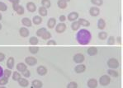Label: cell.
Here are the masks:
<instances>
[{
    "label": "cell",
    "mask_w": 123,
    "mask_h": 88,
    "mask_svg": "<svg viewBox=\"0 0 123 88\" xmlns=\"http://www.w3.org/2000/svg\"><path fill=\"white\" fill-rule=\"evenodd\" d=\"M76 40L81 45H86L90 43L92 40V35L90 31L86 29H81L76 35Z\"/></svg>",
    "instance_id": "1"
},
{
    "label": "cell",
    "mask_w": 123,
    "mask_h": 88,
    "mask_svg": "<svg viewBox=\"0 0 123 88\" xmlns=\"http://www.w3.org/2000/svg\"><path fill=\"white\" fill-rule=\"evenodd\" d=\"M107 66L109 67L110 69H116L119 67V62L117 59L111 58L107 61Z\"/></svg>",
    "instance_id": "2"
},
{
    "label": "cell",
    "mask_w": 123,
    "mask_h": 88,
    "mask_svg": "<svg viewBox=\"0 0 123 88\" xmlns=\"http://www.w3.org/2000/svg\"><path fill=\"white\" fill-rule=\"evenodd\" d=\"M111 82V77L108 75H103L100 77L99 79V83L101 84L103 87H106Z\"/></svg>",
    "instance_id": "3"
},
{
    "label": "cell",
    "mask_w": 123,
    "mask_h": 88,
    "mask_svg": "<svg viewBox=\"0 0 123 88\" xmlns=\"http://www.w3.org/2000/svg\"><path fill=\"white\" fill-rule=\"evenodd\" d=\"M74 62L76 63H82L85 60V57L82 54H76L73 58Z\"/></svg>",
    "instance_id": "4"
},
{
    "label": "cell",
    "mask_w": 123,
    "mask_h": 88,
    "mask_svg": "<svg viewBox=\"0 0 123 88\" xmlns=\"http://www.w3.org/2000/svg\"><path fill=\"white\" fill-rule=\"evenodd\" d=\"M12 8L18 15H22L25 12V9L22 6L19 4H12Z\"/></svg>",
    "instance_id": "5"
},
{
    "label": "cell",
    "mask_w": 123,
    "mask_h": 88,
    "mask_svg": "<svg viewBox=\"0 0 123 88\" xmlns=\"http://www.w3.org/2000/svg\"><path fill=\"white\" fill-rule=\"evenodd\" d=\"M25 63L26 64L29 65V66H34L37 63V60L36 58L31 57V56H28L25 59Z\"/></svg>",
    "instance_id": "6"
},
{
    "label": "cell",
    "mask_w": 123,
    "mask_h": 88,
    "mask_svg": "<svg viewBox=\"0 0 123 88\" xmlns=\"http://www.w3.org/2000/svg\"><path fill=\"white\" fill-rule=\"evenodd\" d=\"M66 30V25L64 22H60V23L57 24L55 27V31L57 33H63Z\"/></svg>",
    "instance_id": "7"
},
{
    "label": "cell",
    "mask_w": 123,
    "mask_h": 88,
    "mask_svg": "<svg viewBox=\"0 0 123 88\" xmlns=\"http://www.w3.org/2000/svg\"><path fill=\"white\" fill-rule=\"evenodd\" d=\"M98 85V82L94 78H91L88 81V87L89 88H97Z\"/></svg>",
    "instance_id": "8"
},
{
    "label": "cell",
    "mask_w": 123,
    "mask_h": 88,
    "mask_svg": "<svg viewBox=\"0 0 123 88\" xmlns=\"http://www.w3.org/2000/svg\"><path fill=\"white\" fill-rule=\"evenodd\" d=\"M67 18L69 22H74V21L77 20V18H79V13L76 12H72L68 15Z\"/></svg>",
    "instance_id": "9"
},
{
    "label": "cell",
    "mask_w": 123,
    "mask_h": 88,
    "mask_svg": "<svg viewBox=\"0 0 123 88\" xmlns=\"http://www.w3.org/2000/svg\"><path fill=\"white\" fill-rule=\"evenodd\" d=\"M86 70V66L84 64H79L74 68V71L76 73H82Z\"/></svg>",
    "instance_id": "10"
},
{
    "label": "cell",
    "mask_w": 123,
    "mask_h": 88,
    "mask_svg": "<svg viewBox=\"0 0 123 88\" xmlns=\"http://www.w3.org/2000/svg\"><path fill=\"white\" fill-rule=\"evenodd\" d=\"M100 13V10L99 8L97 7H92L89 9V14L92 16H97Z\"/></svg>",
    "instance_id": "11"
},
{
    "label": "cell",
    "mask_w": 123,
    "mask_h": 88,
    "mask_svg": "<svg viewBox=\"0 0 123 88\" xmlns=\"http://www.w3.org/2000/svg\"><path fill=\"white\" fill-rule=\"evenodd\" d=\"M26 9L30 12H34L37 10V6H36V4L32 3V2H29V3H26Z\"/></svg>",
    "instance_id": "12"
},
{
    "label": "cell",
    "mask_w": 123,
    "mask_h": 88,
    "mask_svg": "<svg viewBox=\"0 0 123 88\" xmlns=\"http://www.w3.org/2000/svg\"><path fill=\"white\" fill-rule=\"evenodd\" d=\"M29 31H28V29L25 27H21L20 30H19V34L22 37H27L28 35H29Z\"/></svg>",
    "instance_id": "13"
},
{
    "label": "cell",
    "mask_w": 123,
    "mask_h": 88,
    "mask_svg": "<svg viewBox=\"0 0 123 88\" xmlns=\"http://www.w3.org/2000/svg\"><path fill=\"white\" fill-rule=\"evenodd\" d=\"M22 23L25 27H31L32 26V22L28 17H24L22 19Z\"/></svg>",
    "instance_id": "14"
},
{
    "label": "cell",
    "mask_w": 123,
    "mask_h": 88,
    "mask_svg": "<svg viewBox=\"0 0 123 88\" xmlns=\"http://www.w3.org/2000/svg\"><path fill=\"white\" fill-rule=\"evenodd\" d=\"M37 73H38L40 76H45V74L47 73V68L44 66H39L37 69Z\"/></svg>",
    "instance_id": "15"
},
{
    "label": "cell",
    "mask_w": 123,
    "mask_h": 88,
    "mask_svg": "<svg viewBox=\"0 0 123 88\" xmlns=\"http://www.w3.org/2000/svg\"><path fill=\"white\" fill-rule=\"evenodd\" d=\"M26 69H27V66L24 63H19L17 65V71L19 72H22L23 71H25Z\"/></svg>",
    "instance_id": "16"
},
{
    "label": "cell",
    "mask_w": 123,
    "mask_h": 88,
    "mask_svg": "<svg viewBox=\"0 0 123 88\" xmlns=\"http://www.w3.org/2000/svg\"><path fill=\"white\" fill-rule=\"evenodd\" d=\"M18 83H19V85L22 87H28V85H29L28 80L24 77H21L20 79L18 80Z\"/></svg>",
    "instance_id": "17"
},
{
    "label": "cell",
    "mask_w": 123,
    "mask_h": 88,
    "mask_svg": "<svg viewBox=\"0 0 123 88\" xmlns=\"http://www.w3.org/2000/svg\"><path fill=\"white\" fill-rule=\"evenodd\" d=\"M55 25H56V20H55V18H54V17L50 18V19L48 20V22H47V27L50 28V29L54 28Z\"/></svg>",
    "instance_id": "18"
},
{
    "label": "cell",
    "mask_w": 123,
    "mask_h": 88,
    "mask_svg": "<svg viewBox=\"0 0 123 88\" xmlns=\"http://www.w3.org/2000/svg\"><path fill=\"white\" fill-rule=\"evenodd\" d=\"M31 85H32V88H41L43 87V83L40 80H34L31 82Z\"/></svg>",
    "instance_id": "19"
},
{
    "label": "cell",
    "mask_w": 123,
    "mask_h": 88,
    "mask_svg": "<svg viewBox=\"0 0 123 88\" xmlns=\"http://www.w3.org/2000/svg\"><path fill=\"white\" fill-rule=\"evenodd\" d=\"M88 54L90 56H94L98 53V50L96 47H90L88 49Z\"/></svg>",
    "instance_id": "20"
},
{
    "label": "cell",
    "mask_w": 123,
    "mask_h": 88,
    "mask_svg": "<svg viewBox=\"0 0 123 88\" xmlns=\"http://www.w3.org/2000/svg\"><path fill=\"white\" fill-rule=\"evenodd\" d=\"M7 68L10 69V70H12L13 68V67H14V59H13L12 57H10L8 59H7Z\"/></svg>",
    "instance_id": "21"
},
{
    "label": "cell",
    "mask_w": 123,
    "mask_h": 88,
    "mask_svg": "<svg viewBox=\"0 0 123 88\" xmlns=\"http://www.w3.org/2000/svg\"><path fill=\"white\" fill-rule=\"evenodd\" d=\"M106 27V22L103 18H100L98 22V28L99 30H103Z\"/></svg>",
    "instance_id": "22"
},
{
    "label": "cell",
    "mask_w": 123,
    "mask_h": 88,
    "mask_svg": "<svg viewBox=\"0 0 123 88\" xmlns=\"http://www.w3.org/2000/svg\"><path fill=\"white\" fill-rule=\"evenodd\" d=\"M38 12H39V14H40V16H46L47 13H48V12H47V9L45 8V7H43V6L39 7Z\"/></svg>",
    "instance_id": "23"
},
{
    "label": "cell",
    "mask_w": 123,
    "mask_h": 88,
    "mask_svg": "<svg viewBox=\"0 0 123 88\" xmlns=\"http://www.w3.org/2000/svg\"><path fill=\"white\" fill-rule=\"evenodd\" d=\"M79 23L80 26H83V27H88L90 26V22H88V21L85 20V19H83V18H80V19H79Z\"/></svg>",
    "instance_id": "24"
},
{
    "label": "cell",
    "mask_w": 123,
    "mask_h": 88,
    "mask_svg": "<svg viewBox=\"0 0 123 88\" xmlns=\"http://www.w3.org/2000/svg\"><path fill=\"white\" fill-rule=\"evenodd\" d=\"M32 22L35 25H40L42 22V18L41 16H35L32 19Z\"/></svg>",
    "instance_id": "25"
},
{
    "label": "cell",
    "mask_w": 123,
    "mask_h": 88,
    "mask_svg": "<svg viewBox=\"0 0 123 88\" xmlns=\"http://www.w3.org/2000/svg\"><path fill=\"white\" fill-rule=\"evenodd\" d=\"M79 27H80V25H79L78 21H74V22H73V23H72V25H71V28H72L73 31H78V30L79 29Z\"/></svg>",
    "instance_id": "26"
},
{
    "label": "cell",
    "mask_w": 123,
    "mask_h": 88,
    "mask_svg": "<svg viewBox=\"0 0 123 88\" xmlns=\"http://www.w3.org/2000/svg\"><path fill=\"white\" fill-rule=\"evenodd\" d=\"M57 4H58V7L61 9H65L67 7V3L63 1V0H58Z\"/></svg>",
    "instance_id": "27"
},
{
    "label": "cell",
    "mask_w": 123,
    "mask_h": 88,
    "mask_svg": "<svg viewBox=\"0 0 123 88\" xmlns=\"http://www.w3.org/2000/svg\"><path fill=\"white\" fill-rule=\"evenodd\" d=\"M41 4L42 6L45 7V8H50L51 6V3H50V0H41Z\"/></svg>",
    "instance_id": "28"
},
{
    "label": "cell",
    "mask_w": 123,
    "mask_h": 88,
    "mask_svg": "<svg viewBox=\"0 0 123 88\" xmlns=\"http://www.w3.org/2000/svg\"><path fill=\"white\" fill-rule=\"evenodd\" d=\"M21 77H22V75H21L20 72H18V71H16V72H14L12 73V80L13 81H18Z\"/></svg>",
    "instance_id": "29"
},
{
    "label": "cell",
    "mask_w": 123,
    "mask_h": 88,
    "mask_svg": "<svg viewBox=\"0 0 123 88\" xmlns=\"http://www.w3.org/2000/svg\"><path fill=\"white\" fill-rule=\"evenodd\" d=\"M107 73H108V76L113 77H117L119 75L118 72H117L116 70H113V69H109V70H107Z\"/></svg>",
    "instance_id": "30"
},
{
    "label": "cell",
    "mask_w": 123,
    "mask_h": 88,
    "mask_svg": "<svg viewBox=\"0 0 123 88\" xmlns=\"http://www.w3.org/2000/svg\"><path fill=\"white\" fill-rule=\"evenodd\" d=\"M29 52L31 54H37L39 52V47H37V46H31V47H29Z\"/></svg>",
    "instance_id": "31"
},
{
    "label": "cell",
    "mask_w": 123,
    "mask_h": 88,
    "mask_svg": "<svg viewBox=\"0 0 123 88\" xmlns=\"http://www.w3.org/2000/svg\"><path fill=\"white\" fill-rule=\"evenodd\" d=\"M46 31H47V30L45 29V28H44V27L40 28V29L37 30V33H36V34H37V35L38 37H41L43 35H44V33H45Z\"/></svg>",
    "instance_id": "32"
},
{
    "label": "cell",
    "mask_w": 123,
    "mask_h": 88,
    "mask_svg": "<svg viewBox=\"0 0 123 88\" xmlns=\"http://www.w3.org/2000/svg\"><path fill=\"white\" fill-rule=\"evenodd\" d=\"M38 42H39L38 38H37V37H36V36H32V37H31V38L29 39V43L31 44H33V45L37 44H38Z\"/></svg>",
    "instance_id": "33"
},
{
    "label": "cell",
    "mask_w": 123,
    "mask_h": 88,
    "mask_svg": "<svg viewBox=\"0 0 123 88\" xmlns=\"http://www.w3.org/2000/svg\"><path fill=\"white\" fill-rule=\"evenodd\" d=\"M7 82H8V78L5 77H2L1 78H0V86H5L7 84Z\"/></svg>",
    "instance_id": "34"
},
{
    "label": "cell",
    "mask_w": 123,
    "mask_h": 88,
    "mask_svg": "<svg viewBox=\"0 0 123 88\" xmlns=\"http://www.w3.org/2000/svg\"><path fill=\"white\" fill-rule=\"evenodd\" d=\"M98 38L102 40H106V39L107 38V34L106 32H104V31H101V32L98 34Z\"/></svg>",
    "instance_id": "35"
},
{
    "label": "cell",
    "mask_w": 123,
    "mask_h": 88,
    "mask_svg": "<svg viewBox=\"0 0 123 88\" xmlns=\"http://www.w3.org/2000/svg\"><path fill=\"white\" fill-rule=\"evenodd\" d=\"M41 38L43 39L44 40H49V39H50L51 38V34H50L49 31H45V32L44 33V35L41 36Z\"/></svg>",
    "instance_id": "36"
},
{
    "label": "cell",
    "mask_w": 123,
    "mask_h": 88,
    "mask_svg": "<svg viewBox=\"0 0 123 88\" xmlns=\"http://www.w3.org/2000/svg\"><path fill=\"white\" fill-rule=\"evenodd\" d=\"M11 74H12V71H11L10 69L7 68L3 71V77H5L9 78L11 77Z\"/></svg>",
    "instance_id": "37"
},
{
    "label": "cell",
    "mask_w": 123,
    "mask_h": 88,
    "mask_svg": "<svg viewBox=\"0 0 123 88\" xmlns=\"http://www.w3.org/2000/svg\"><path fill=\"white\" fill-rule=\"evenodd\" d=\"M7 9V6L6 3H3V2H0V11L1 12H5Z\"/></svg>",
    "instance_id": "38"
},
{
    "label": "cell",
    "mask_w": 123,
    "mask_h": 88,
    "mask_svg": "<svg viewBox=\"0 0 123 88\" xmlns=\"http://www.w3.org/2000/svg\"><path fill=\"white\" fill-rule=\"evenodd\" d=\"M91 3L96 6H101L103 4V0H91Z\"/></svg>",
    "instance_id": "39"
},
{
    "label": "cell",
    "mask_w": 123,
    "mask_h": 88,
    "mask_svg": "<svg viewBox=\"0 0 123 88\" xmlns=\"http://www.w3.org/2000/svg\"><path fill=\"white\" fill-rule=\"evenodd\" d=\"M67 88H78V84L75 82H71L67 85Z\"/></svg>",
    "instance_id": "40"
},
{
    "label": "cell",
    "mask_w": 123,
    "mask_h": 88,
    "mask_svg": "<svg viewBox=\"0 0 123 88\" xmlns=\"http://www.w3.org/2000/svg\"><path fill=\"white\" fill-rule=\"evenodd\" d=\"M107 44L109 45H112V44H115V38L113 36H110L107 40Z\"/></svg>",
    "instance_id": "41"
},
{
    "label": "cell",
    "mask_w": 123,
    "mask_h": 88,
    "mask_svg": "<svg viewBox=\"0 0 123 88\" xmlns=\"http://www.w3.org/2000/svg\"><path fill=\"white\" fill-rule=\"evenodd\" d=\"M22 75L24 77H29L30 75H31V72H30V71L28 70V69H26L25 71H23V72H22Z\"/></svg>",
    "instance_id": "42"
},
{
    "label": "cell",
    "mask_w": 123,
    "mask_h": 88,
    "mask_svg": "<svg viewBox=\"0 0 123 88\" xmlns=\"http://www.w3.org/2000/svg\"><path fill=\"white\" fill-rule=\"evenodd\" d=\"M47 44H48V45H56V42L55 40H50L48 41V42H47Z\"/></svg>",
    "instance_id": "43"
},
{
    "label": "cell",
    "mask_w": 123,
    "mask_h": 88,
    "mask_svg": "<svg viewBox=\"0 0 123 88\" xmlns=\"http://www.w3.org/2000/svg\"><path fill=\"white\" fill-rule=\"evenodd\" d=\"M10 3H12V4H19L20 0H8Z\"/></svg>",
    "instance_id": "44"
},
{
    "label": "cell",
    "mask_w": 123,
    "mask_h": 88,
    "mask_svg": "<svg viewBox=\"0 0 123 88\" xmlns=\"http://www.w3.org/2000/svg\"><path fill=\"white\" fill-rule=\"evenodd\" d=\"M5 59V54L3 53H0V62H3Z\"/></svg>",
    "instance_id": "45"
},
{
    "label": "cell",
    "mask_w": 123,
    "mask_h": 88,
    "mask_svg": "<svg viewBox=\"0 0 123 88\" xmlns=\"http://www.w3.org/2000/svg\"><path fill=\"white\" fill-rule=\"evenodd\" d=\"M65 20H66V17H65V15H61V16H60V21L61 22H64Z\"/></svg>",
    "instance_id": "46"
},
{
    "label": "cell",
    "mask_w": 123,
    "mask_h": 88,
    "mask_svg": "<svg viewBox=\"0 0 123 88\" xmlns=\"http://www.w3.org/2000/svg\"><path fill=\"white\" fill-rule=\"evenodd\" d=\"M3 71H4V70H3V68H2L1 66H0V78H1L3 76Z\"/></svg>",
    "instance_id": "47"
},
{
    "label": "cell",
    "mask_w": 123,
    "mask_h": 88,
    "mask_svg": "<svg viewBox=\"0 0 123 88\" xmlns=\"http://www.w3.org/2000/svg\"><path fill=\"white\" fill-rule=\"evenodd\" d=\"M117 41L119 44H122V37H117Z\"/></svg>",
    "instance_id": "48"
},
{
    "label": "cell",
    "mask_w": 123,
    "mask_h": 88,
    "mask_svg": "<svg viewBox=\"0 0 123 88\" xmlns=\"http://www.w3.org/2000/svg\"><path fill=\"white\" fill-rule=\"evenodd\" d=\"M2 18H3V16H2V14H1V13H0V21H1V20H2Z\"/></svg>",
    "instance_id": "49"
},
{
    "label": "cell",
    "mask_w": 123,
    "mask_h": 88,
    "mask_svg": "<svg viewBox=\"0 0 123 88\" xmlns=\"http://www.w3.org/2000/svg\"><path fill=\"white\" fill-rule=\"evenodd\" d=\"M63 1H65V2H66V3H68V2H69L70 0H63Z\"/></svg>",
    "instance_id": "50"
},
{
    "label": "cell",
    "mask_w": 123,
    "mask_h": 88,
    "mask_svg": "<svg viewBox=\"0 0 123 88\" xmlns=\"http://www.w3.org/2000/svg\"><path fill=\"white\" fill-rule=\"evenodd\" d=\"M0 88H6L4 87V86H0Z\"/></svg>",
    "instance_id": "51"
},
{
    "label": "cell",
    "mask_w": 123,
    "mask_h": 88,
    "mask_svg": "<svg viewBox=\"0 0 123 88\" xmlns=\"http://www.w3.org/2000/svg\"><path fill=\"white\" fill-rule=\"evenodd\" d=\"M1 29H2V25L0 24V30H1Z\"/></svg>",
    "instance_id": "52"
}]
</instances>
